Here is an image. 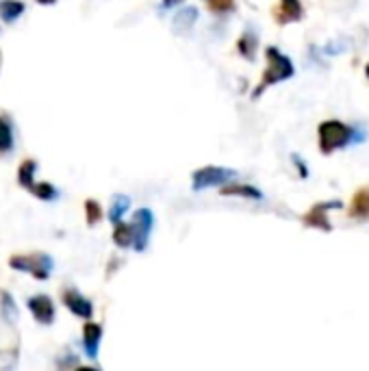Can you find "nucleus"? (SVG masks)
<instances>
[{"label":"nucleus","instance_id":"obj_9","mask_svg":"<svg viewBox=\"0 0 369 371\" xmlns=\"http://www.w3.org/2000/svg\"><path fill=\"white\" fill-rule=\"evenodd\" d=\"M103 335H105L103 324L92 322V319L83 324V350H85V354L89 358H92V361H96V358H98L100 343H103Z\"/></svg>","mask_w":369,"mask_h":371},{"label":"nucleus","instance_id":"obj_14","mask_svg":"<svg viewBox=\"0 0 369 371\" xmlns=\"http://www.w3.org/2000/svg\"><path fill=\"white\" fill-rule=\"evenodd\" d=\"M18 313L20 311H18L16 298L11 296L7 289H0V317H3L9 326H14L18 319Z\"/></svg>","mask_w":369,"mask_h":371},{"label":"nucleus","instance_id":"obj_27","mask_svg":"<svg viewBox=\"0 0 369 371\" xmlns=\"http://www.w3.org/2000/svg\"><path fill=\"white\" fill-rule=\"evenodd\" d=\"M37 3H40V5H55L57 0H37Z\"/></svg>","mask_w":369,"mask_h":371},{"label":"nucleus","instance_id":"obj_16","mask_svg":"<svg viewBox=\"0 0 369 371\" xmlns=\"http://www.w3.org/2000/svg\"><path fill=\"white\" fill-rule=\"evenodd\" d=\"M35 174H37V161L24 159V161L20 163V168H18V185H20L22 189L31 191V187L37 183V181H35Z\"/></svg>","mask_w":369,"mask_h":371},{"label":"nucleus","instance_id":"obj_15","mask_svg":"<svg viewBox=\"0 0 369 371\" xmlns=\"http://www.w3.org/2000/svg\"><path fill=\"white\" fill-rule=\"evenodd\" d=\"M113 243L120 248V250H129L133 248V230L129 222H118L113 224V233H111Z\"/></svg>","mask_w":369,"mask_h":371},{"label":"nucleus","instance_id":"obj_5","mask_svg":"<svg viewBox=\"0 0 369 371\" xmlns=\"http://www.w3.org/2000/svg\"><path fill=\"white\" fill-rule=\"evenodd\" d=\"M155 213L152 209L144 207L137 209L131 217V230H133V250L135 252H146L152 239V230H155Z\"/></svg>","mask_w":369,"mask_h":371},{"label":"nucleus","instance_id":"obj_7","mask_svg":"<svg viewBox=\"0 0 369 371\" xmlns=\"http://www.w3.org/2000/svg\"><path fill=\"white\" fill-rule=\"evenodd\" d=\"M61 304L66 306L74 317L83 319V322L94 319V302L87 296H83L76 287H66L61 291Z\"/></svg>","mask_w":369,"mask_h":371},{"label":"nucleus","instance_id":"obj_11","mask_svg":"<svg viewBox=\"0 0 369 371\" xmlns=\"http://www.w3.org/2000/svg\"><path fill=\"white\" fill-rule=\"evenodd\" d=\"M220 196H224V198H244V200H254V202H261L265 198L259 187L248 185V183H235V181L220 187Z\"/></svg>","mask_w":369,"mask_h":371},{"label":"nucleus","instance_id":"obj_25","mask_svg":"<svg viewBox=\"0 0 369 371\" xmlns=\"http://www.w3.org/2000/svg\"><path fill=\"white\" fill-rule=\"evenodd\" d=\"M74 371H103V369H98V367H92V365H76Z\"/></svg>","mask_w":369,"mask_h":371},{"label":"nucleus","instance_id":"obj_6","mask_svg":"<svg viewBox=\"0 0 369 371\" xmlns=\"http://www.w3.org/2000/svg\"><path fill=\"white\" fill-rule=\"evenodd\" d=\"M341 209L339 200H326V202H317L313 207L302 215V224L307 228L322 230V233H333V222H330V211Z\"/></svg>","mask_w":369,"mask_h":371},{"label":"nucleus","instance_id":"obj_10","mask_svg":"<svg viewBox=\"0 0 369 371\" xmlns=\"http://www.w3.org/2000/svg\"><path fill=\"white\" fill-rule=\"evenodd\" d=\"M348 217L354 222H369V185L359 187L352 194Z\"/></svg>","mask_w":369,"mask_h":371},{"label":"nucleus","instance_id":"obj_8","mask_svg":"<svg viewBox=\"0 0 369 371\" xmlns=\"http://www.w3.org/2000/svg\"><path fill=\"white\" fill-rule=\"evenodd\" d=\"M27 309L33 315V319L40 326H53L57 319V306L55 300L48 293H35L27 300Z\"/></svg>","mask_w":369,"mask_h":371},{"label":"nucleus","instance_id":"obj_23","mask_svg":"<svg viewBox=\"0 0 369 371\" xmlns=\"http://www.w3.org/2000/svg\"><path fill=\"white\" fill-rule=\"evenodd\" d=\"M18 363V350H3L0 352V371H14Z\"/></svg>","mask_w":369,"mask_h":371},{"label":"nucleus","instance_id":"obj_1","mask_svg":"<svg viewBox=\"0 0 369 371\" xmlns=\"http://www.w3.org/2000/svg\"><path fill=\"white\" fill-rule=\"evenodd\" d=\"M356 142H363L359 131L341 120H326L317 126V144H320V152L326 157Z\"/></svg>","mask_w":369,"mask_h":371},{"label":"nucleus","instance_id":"obj_13","mask_svg":"<svg viewBox=\"0 0 369 371\" xmlns=\"http://www.w3.org/2000/svg\"><path fill=\"white\" fill-rule=\"evenodd\" d=\"M129 211H131V198L118 194V196H113L105 217L111 224H118V222H124V215L129 213Z\"/></svg>","mask_w":369,"mask_h":371},{"label":"nucleus","instance_id":"obj_21","mask_svg":"<svg viewBox=\"0 0 369 371\" xmlns=\"http://www.w3.org/2000/svg\"><path fill=\"white\" fill-rule=\"evenodd\" d=\"M14 126L7 118H0V155H7V152L14 150Z\"/></svg>","mask_w":369,"mask_h":371},{"label":"nucleus","instance_id":"obj_12","mask_svg":"<svg viewBox=\"0 0 369 371\" xmlns=\"http://www.w3.org/2000/svg\"><path fill=\"white\" fill-rule=\"evenodd\" d=\"M302 18H304V7L300 0H281L278 7L274 9V20L278 24L300 22Z\"/></svg>","mask_w":369,"mask_h":371},{"label":"nucleus","instance_id":"obj_3","mask_svg":"<svg viewBox=\"0 0 369 371\" xmlns=\"http://www.w3.org/2000/svg\"><path fill=\"white\" fill-rule=\"evenodd\" d=\"M9 267L14 272L29 274L31 278L46 283L53 276L55 270V259L46 252H24V254H11L9 257Z\"/></svg>","mask_w":369,"mask_h":371},{"label":"nucleus","instance_id":"obj_24","mask_svg":"<svg viewBox=\"0 0 369 371\" xmlns=\"http://www.w3.org/2000/svg\"><path fill=\"white\" fill-rule=\"evenodd\" d=\"M291 161H294V165H296V170H298L300 178H309V168H307V163H304L298 155H291Z\"/></svg>","mask_w":369,"mask_h":371},{"label":"nucleus","instance_id":"obj_4","mask_svg":"<svg viewBox=\"0 0 369 371\" xmlns=\"http://www.w3.org/2000/svg\"><path fill=\"white\" fill-rule=\"evenodd\" d=\"M235 178H237V172L231 168H222V165H205V168H198L192 174V189L205 191L211 187H224L228 183H233Z\"/></svg>","mask_w":369,"mask_h":371},{"label":"nucleus","instance_id":"obj_22","mask_svg":"<svg viewBox=\"0 0 369 371\" xmlns=\"http://www.w3.org/2000/svg\"><path fill=\"white\" fill-rule=\"evenodd\" d=\"M207 7H209L211 14L224 16V14L235 11V0H207Z\"/></svg>","mask_w":369,"mask_h":371},{"label":"nucleus","instance_id":"obj_17","mask_svg":"<svg viewBox=\"0 0 369 371\" xmlns=\"http://www.w3.org/2000/svg\"><path fill=\"white\" fill-rule=\"evenodd\" d=\"M257 46H259V40H257V35H254L252 31H246L244 35L239 37V42H237V50H239V55L248 59V61H254V57H257Z\"/></svg>","mask_w":369,"mask_h":371},{"label":"nucleus","instance_id":"obj_19","mask_svg":"<svg viewBox=\"0 0 369 371\" xmlns=\"http://www.w3.org/2000/svg\"><path fill=\"white\" fill-rule=\"evenodd\" d=\"M22 14H24V3H20V0H0V18H3V22L11 24Z\"/></svg>","mask_w":369,"mask_h":371},{"label":"nucleus","instance_id":"obj_20","mask_svg":"<svg viewBox=\"0 0 369 371\" xmlns=\"http://www.w3.org/2000/svg\"><path fill=\"white\" fill-rule=\"evenodd\" d=\"M29 194H33L37 200H42V202H53L59 198V191L53 183H48V181H40V183H35L31 187Z\"/></svg>","mask_w":369,"mask_h":371},{"label":"nucleus","instance_id":"obj_26","mask_svg":"<svg viewBox=\"0 0 369 371\" xmlns=\"http://www.w3.org/2000/svg\"><path fill=\"white\" fill-rule=\"evenodd\" d=\"M178 3H181V0H163L165 7H174V5H178Z\"/></svg>","mask_w":369,"mask_h":371},{"label":"nucleus","instance_id":"obj_18","mask_svg":"<svg viewBox=\"0 0 369 371\" xmlns=\"http://www.w3.org/2000/svg\"><path fill=\"white\" fill-rule=\"evenodd\" d=\"M83 209H85V222H87V226H98L100 222L105 220V209H103V204H100L98 200L87 198L83 202Z\"/></svg>","mask_w":369,"mask_h":371},{"label":"nucleus","instance_id":"obj_28","mask_svg":"<svg viewBox=\"0 0 369 371\" xmlns=\"http://www.w3.org/2000/svg\"><path fill=\"white\" fill-rule=\"evenodd\" d=\"M365 74H367V79H369V63H367V68H365Z\"/></svg>","mask_w":369,"mask_h":371},{"label":"nucleus","instance_id":"obj_2","mask_svg":"<svg viewBox=\"0 0 369 371\" xmlns=\"http://www.w3.org/2000/svg\"><path fill=\"white\" fill-rule=\"evenodd\" d=\"M265 59H267V68H265V72L261 76L259 87L252 92V98H259L265 89H270L276 83H283V81L291 79V76L296 74L294 61H291L287 55H283L276 46L265 48Z\"/></svg>","mask_w":369,"mask_h":371}]
</instances>
